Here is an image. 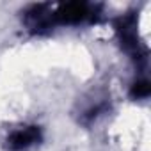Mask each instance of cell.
Returning <instances> with one entry per match:
<instances>
[{
	"label": "cell",
	"instance_id": "6da1fadb",
	"mask_svg": "<svg viewBox=\"0 0 151 151\" xmlns=\"http://www.w3.org/2000/svg\"><path fill=\"white\" fill-rule=\"evenodd\" d=\"M37 140H39V128L25 126V128H18L11 132V135L7 137V147L13 151H22V149L30 147Z\"/></svg>",
	"mask_w": 151,
	"mask_h": 151
},
{
	"label": "cell",
	"instance_id": "7a4b0ae2",
	"mask_svg": "<svg viewBox=\"0 0 151 151\" xmlns=\"http://www.w3.org/2000/svg\"><path fill=\"white\" fill-rule=\"evenodd\" d=\"M147 94H149V84L146 82V80H140V82H135L133 86H132V96L133 98H147Z\"/></svg>",
	"mask_w": 151,
	"mask_h": 151
}]
</instances>
